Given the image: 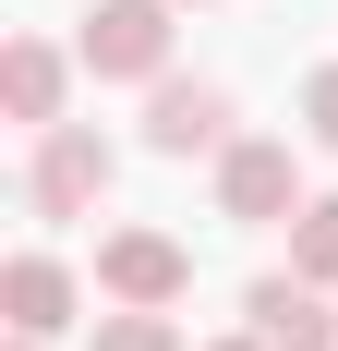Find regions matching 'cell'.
<instances>
[{
    "instance_id": "3957f363",
    "label": "cell",
    "mask_w": 338,
    "mask_h": 351,
    "mask_svg": "<svg viewBox=\"0 0 338 351\" xmlns=\"http://www.w3.org/2000/svg\"><path fill=\"white\" fill-rule=\"evenodd\" d=\"M314 194H302V158L278 134H242L230 158H218V218H242V230H290Z\"/></svg>"
},
{
    "instance_id": "ba28073f",
    "label": "cell",
    "mask_w": 338,
    "mask_h": 351,
    "mask_svg": "<svg viewBox=\"0 0 338 351\" xmlns=\"http://www.w3.org/2000/svg\"><path fill=\"white\" fill-rule=\"evenodd\" d=\"M61 85H73V61L49 49V36H12V49H0V109H12L25 134H49V121H61Z\"/></svg>"
},
{
    "instance_id": "52a82bcc",
    "label": "cell",
    "mask_w": 338,
    "mask_h": 351,
    "mask_svg": "<svg viewBox=\"0 0 338 351\" xmlns=\"http://www.w3.org/2000/svg\"><path fill=\"white\" fill-rule=\"evenodd\" d=\"M73 303H85V291H73L61 254H12V267H0V315H12V339H61Z\"/></svg>"
},
{
    "instance_id": "8fae6325",
    "label": "cell",
    "mask_w": 338,
    "mask_h": 351,
    "mask_svg": "<svg viewBox=\"0 0 338 351\" xmlns=\"http://www.w3.org/2000/svg\"><path fill=\"white\" fill-rule=\"evenodd\" d=\"M302 134H314V145H338V61H326V73H302Z\"/></svg>"
},
{
    "instance_id": "9c48e42d",
    "label": "cell",
    "mask_w": 338,
    "mask_h": 351,
    "mask_svg": "<svg viewBox=\"0 0 338 351\" xmlns=\"http://www.w3.org/2000/svg\"><path fill=\"white\" fill-rule=\"evenodd\" d=\"M290 279H314V291H338V194H314V206L290 218Z\"/></svg>"
},
{
    "instance_id": "4fadbf2b",
    "label": "cell",
    "mask_w": 338,
    "mask_h": 351,
    "mask_svg": "<svg viewBox=\"0 0 338 351\" xmlns=\"http://www.w3.org/2000/svg\"><path fill=\"white\" fill-rule=\"evenodd\" d=\"M12 351H49V339H12Z\"/></svg>"
},
{
    "instance_id": "6da1fadb",
    "label": "cell",
    "mask_w": 338,
    "mask_h": 351,
    "mask_svg": "<svg viewBox=\"0 0 338 351\" xmlns=\"http://www.w3.org/2000/svg\"><path fill=\"white\" fill-rule=\"evenodd\" d=\"M169 12H181V0H85L73 61L97 73V85H157L169 73Z\"/></svg>"
},
{
    "instance_id": "5b68a950",
    "label": "cell",
    "mask_w": 338,
    "mask_h": 351,
    "mask_svg": "<svg viewBox=\"0 0 338 351\" xmlns=\"http://www.w3.org/2000/svg\"><path fill=\"white\" fill-rule=\"evenodd\" d=\"M97 291H109V303H145V315H169V303L194 291V254L169 243V230H109V243H97Z\"/></svg>"
},
{
    "instance_id": "7a4b0ae2",
    "label": "cell",
    "mask_w": 338,
    "mask_h": 351,
    "mask_svg": "<svg viewBox=\"0 0 338 351\" xmlns=\"http://www.w3.org/2000/svg\"><path fill=\"white\" fill-rule=\"evenodd\" d=\"M109 182H121V145H109L97 121H49V134H36V170H25V206L36 218H85Z\"/></svg>"
},
{
    "instance_id": "7c38bea8",
    "label": "cell",
    "mask_w": 338,
    "mask_h": 351,
    "mask_svg": "<svg viewBox=\"0 0 338 351\" xmlns=\"http://www.w3.org/2000/svg\"><path fill=\"white\" fill-rule=\"evenodd\" d=\"M205 351H266V339H254V327H242V339H205Z\"/></svg>"
},
{
    "instance_id": "30bf717a",
    "label": "cell",
    "mask_w": 338,
    "mask_h": 351,
    "mask_svg": "<svg viewBox=\"0 0 338 351\" xmlns=\"http://www.w3.org/2000/svg\"><path fill=\"white\" fill-rule=\"evenodd\" d=\"M85 351H194V339H181V315H145V303H109V315L85 327Z\"/></svg>"
},
{
    "instance_id": "8992f818",
    "label": "cell",
    "mask_w": 338,
    "mask_h": 351,
    "mask_svg": "<svg viewBox=\"0 0 338 351\" xmlns=\"http://www.w3.org/2000/svg\"><path fill=\"white\" fill-rule=\"evenodd\" d=\"M242 327H254L266 351H338V315H326L314 279H254L242 291Z\"/></svg>"
},
{
    "instance_id": "277c9868",
    "label": "cell",
    "mask_w": 338,
    "mask_h": 351,
    "mask_svg": "<svg viewBox=\"0 0 338 351\" xmlns=\"http://www.w3.org/2000/svg\"><path fill=\"white\" fill-rule=\"evenodd\" d=\"M145 145L157 158H230V85H205V73H157L145 85Z\"/></svg>"
}]
</instances>
